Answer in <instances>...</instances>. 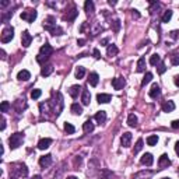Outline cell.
I'll return each instance as SVG.
<instances>
[{
    "label": "cell",
    "mask_w": 179,
    "mask_h": 179,
    "mask_svg": "<svg viewBox=\"0 0 179 179\" xmlns=\"http://www.w3.org/2000/svg\"><path fill=\"white\" fill-rule=\"evenodd\" d=\"M23 141H24V134L23 133H14V134H11L10 139H9L10 148L11 150L18 148L20 146H23Z\"/></svg>",
    "instance_id": "1"
},
{
    "label": "cell",
    "mask_w": 179,
    "mask_h": 179,
    "mask_svg": "<svg viewBox=\"0 0 179 179\" xmlns=\"http://www.w3.org/2000/svg\"><path fill=\"white\" fill-rule=\"evenodd\" d=\"M11 171H13L11 179H16L17 176H27L28 175V168H27L25 164H14Z\"/></svg>",
    "instance_id": "2"
},
{
    "label": "cell",
    "mask_w": 179,
    "mask_h": 179,
    "mask_svg": "<svg viewBox=\"0 0 179 179\" xmlns=\"http://www.w3.org/2000/svg\"><path fill=\"white\" fill-rule=\"evenodd\" d=\"M13 38H14V28L13 27H6L3 30V32H2V42L7 43L10 42Z\"/></svg>",
    "instance_id": "3"
},
{
    "label": "cell",
    "mask_w": 179,
    "mask_h": 179,
    "mask_svg": "<svg viewBox=\"0 0 179 179\" xmlns=\"http://www.w3.org/2000/svg\"><path fill=\"white\" fill-rule=\"evenodd\" d=\"M37 16L38 14L35 10H27V11H24V13H21V18L25 20L27 23H34L35 18H37Z\"/></svg>",
    "instance_id": "4"
},
{
    "label": "cell",
    "mask_w": 179,
    "mask_h": 179,
    "mask_svg": "<svg viewBox=\"0 0 179 179\" xmlns=\"http://www.w3.org/2000/svg\"><path fill=\"white\" fill-rule=\"evenodd\" d=\"M130 143H132V133L125 132L122 134V137H120V144H122V147L127 148V147H130Z\"/></svg>",
    "instance_id": "5"
},
{
    "label": "cell",
    "mask_w": 179,
    "mask_h": 179,
    "mask_svg": "<svg viewBox=\"0 0 179 179\" xmlns=\"http://www.w3.org/2000/svg\"><path fill=\"white\" fill-rule=\"evenodd\" d=\"M31 41H32L31 34L28 32V31H23V34H21V43H23V46L28 48L31 45Z\"/></svg>",
    "instance_id": "6"
},
{
    "label": "cell",
    "mask_w": 179,
    "mask_h": 179,
    "mask_svg": "<svg viewBox=\"0 0 179 179\" xmlns=\"http://www.w3.org/2000/svg\"><path fill=\"white\" fill-rule=\"evenodd\" d=\"M140 163L143 164V165H147V166H151L154 163V158H153V154H150V153H146L144 155L140 158Z\"/></svg>",
    "instance_id": "7"
},
{
    "label": "cell",
    "mask_w": 179,
    "mask_h": 179,
    "mask_svg": "<svg viewBox=\"0 0 179 179\" xmlns=\"http://www.w3.org/2000/svg\"><path fill=\"white\" fill-rule=\"evenodd\" d=\"M52 52H53V49H52V46H50L49 43L42 45V46H41V49H39V55H42V56H45V57H50Z\"/></svg>",
    "instance_id": "8"
},
{
    "label": "cell",
    "mask_w": 179,
    "mask_h": 179,
    "mask_svg": "<svg viewBox=\"0 0 179 179\" xmlns=\"http://www.w3.org/2000/svg\"><path fill=\"white\" fill-rule=\"evenodd\" d=\"M158 165H159V168H161V169L168 168V166L171 165V159L168 158V155H166V154H163V155L159 157V159H158Z\"/></svg>",
    "instance_id": "9"
},
{
    "label": "cell",
    "mask_w": 179,
    "mask_h": 179,
    "mask_svg": "<svg viewBox=\"0 0 179 179\" xmlns=\"http://www.w3.org/2000/svg\"><path fill=\"white\" fill-rule=\"evenodd\" d=\"M50 164H52V155H50V154L42 155L39 158V165L42 166V168H46V166H49Z\"/></svg>",
    "instance_id": "10"
},
{
    "label": "cell",
    "mask_w": 179,
    "mask_h": 179,
    "mask_svg": "<svg viewBox=\"0 0 179 179\" xmlns=\"http://www.w3.org/2000/svg\"><path fill=\"white\" fill-rule=\"evenodd\" d=\"M125 80L122 79V77H115V79H112V87L115 90H122L123 87H125Z\"/></svg>",
    "instance_id": "11"
},
{
    "label": "cell",
    "mask_w": 179,
    "mask_h": 179,
    "mask_svg": "<svg viewBox=\"0 0 179 179\" xmlns=\"http://www.w3.org/2000/svg\"><path fill=\"white\" fill-rule=\"evenodd\" d=\"M150 97H151V98H154V100H155V98H158L159 95H161V88H159V86L158 84H153V87H151V90H150Z\"/></svg>",
    "instance_id": "12"
},
{
    "label": "cell",
    "mask_w": 179,
    "mask_h": 179,
    "mask_svg": "<svg viewBox=\"0 0 179 179\" xmlns=\"http://www.w3.org/2000/svg\"><path fill=\"white\" fill-rule=\"evenodd\" d=\"M53 27H56V23H55V18L50 16V17H48L46 20L43 21V28H45V30H48V31H50Z\"/></svg>",
    "instance_id": "13"
},
{
    "label": "cell",
    "mask_w": 179,
    "mask_h": 179,
    "mask_svg": "<svg viewBox=\"0 0 179 179\" xmlns=\"http://www.w3.org/2000/svg\"><path fill=\"white\" fill-rule=\"evenodd\" d=\"M52 71H53V66H52V64H43L42 69H41V76H42V77H48V76H50V74H52Z\"/></svg>",
    "instance_id": "14"
},
{
    "label": "cell",
    "mask_w": 179,
    "mask_h": 179,
    "mask_svg": "<svg viewBox=\"0 0 179 179\" xmlns=\"http://www.w3.org/2000/svg\"><path fill=\"white\" fill-rule=\"evenodd\" d=\"M90 101H91L90 91L88 90H83V93H81V102H83V105H90Z\"/></svg>",
    "instance_id": "15"
},
{
    "label": "cell",
    "mask_w": 179,
    "mask_h": 179,
    "mask_svg": "<svg viewBox=\"0 0 179 179\" xmlns=\"http://www.w3.org/2000/svg\"><path fill=\"white\" fill-rule=\"evenodd\" d=\"M50 144H52V140L50 139H41L39 143H38V148L39 150H46L50 147Z\"/></svg>",
    "instance_id": "16"
},
{
    "label": "cell",
    "mask_w": 179,
    "mask_h": 179,
    "mask_svg": "<svg viewBox=\"0 0 179 179\" xmlns=\"http://www.w3.org/2000/svg\"><path fill=\"white\" fill-rule=\"evenodd\" d=\"M81 90H83V88H81L80 86H77V84H76V86H71V87L69 88V94H70V97H71V98H77Z\"/></svg>",
    "instance_id": "17"
},
{
    "label": "cell",
    "mask_w": 179,
    "mask_h": 179,
    "mask_svg": "<svg viewBox=\"0 0 179 179\" xmlns=\"http://www.w3.org/2000/svg\"><path fill=\"white\" fill-rule=\"evenodd\" d=\"M118 52H119V49H118V46L116 45H113V43H111V45H108V49H106V55L109 57H113L118 55Z\"/></svg>",
    "instance_id": "18"
},
{
    "label": "cell",
    "mask_w": 179,
    "mask_h": 179,
    "mask_svg": "<svg viewBox=\"0 0 179 179\" xmlns=\"http://www.w3.org/2000/svg\"><path fill=\"white\" fill-rule=\"evenodd\" d=\"M100 178L101 179H115V174L111 172L109 169H101Z\"/></svg>",
    "instance_id": "19"
},
{
    "label": "cell",
    "mask_w": 179,
    "mask_h": 179,
    "mask_svg": "<svg viewBox=\"0 0 179 179\" xmlns=\"http://www.w3.org/2000/svg\"><path fill=\"white\" fill-rule=\"evenodd\" d=\"M111 100H112V97L109 94H98L97 95V101L100 104H108Z\"/></svg>",
    "instance_id": "20"
},
{
    "label": "cell",
    "mask_w": 179,
    "mask_h": 179,
    "mask_svg": "<svg viewBox=\"0 0 179 179\" xmlns=\"http://www.w3.org/2000/svg\"><path fill=\"white\" fill-rule=\"evenodd\" d=\"M17 79L20 80V81H27V80L31 79V74L28 70H21V71H18V74H17Z\"/></svg>",
    "instance_id": "21"
},
{
    "label": "cell",
    "mask_w": 179,
    "mask_h": 179,
    "mask_svg": "<svg viewBox=\"0 0 179 179\" xmlns=\"http://www.w3.org/2000/svg\"><path fill=\"white\" fill-rule=\"evenodd\" d=\"M175 109V104H174V101H165V102L163 104V111L164 112H172V111Z\"/></svg>",
    "instance_id": "22"
},
{
    "label": "cell",
    "mask_w": 179,
    "mask_h": 179,
    "mask_svg": "<svg viewBox=\"0 0 179 179\" xmlns=\"http://www.w3.org/2000/svg\"><path fill=\"white\" fill-rule=\"evenodd\" d=\"M98 81H100V76L97 73H91L90 74V79H88V84L93 87H97L98 86Z\"/></svg>",
    "instance_id": "23"
},
{
    "label": "cell",
    "mask_w": 179,
    "mask_h": 179,
    "mask_svg": "<svg viewBox=\"0 0 179 179\" xmlns=\"http://www.w3.org/2000/svg\"><path fill=\"white\" fill-rule=\"evenodd\" d=\"M95 120L98 123H105V120H106V112L105 111H100V112H97L95 113Z\"/></svg>",
    "instance_id": "24"
},
{
    "label": "cell",
    "mask_w": 179,
    "mask_h": 179,
    "mask_svg": "<svg viewBox=\"0 0 179 179\" xmlns=\"http://www.w3.org/2000/svg\"><path fill=\"white\" fill-rule=\"evenodd\" d=\"M94 123H93V120H86L84 122V125H83V130H84V133H91L94 130Z\"/></svg>",
    "instance_id": "25"
},
{
    "label": "cell",
    "mask_w": 179,
    "mask_h": 179,
    "mask_svg": "<svg viewBox=\"0 0 179 179\" xmlns=\"http://www.w3.org/2000/svg\"><path fill=\"white\" fill-rule=\"evenodd\" d=\"M77 14H79V11H77L76 9H74V7H73V9H71V10H70L69 13H67L66 16L63 17V18H64V20H67V21H73L74 18H76V17H77Z\"/></svg>",
    "instance_id": "26"
},
{
    "label": "cell",
    "mask_w": 179,
    "mask_h": 179,
    "mask_svg": "<svg viewBox=\"0 0 179 179\" xmlns=\"http://www.w3.org/2000/svg\"><path fill=\"white\" fill-rule=\"evenodd\" d=\"M127 125H129L130 127L137 126V116L134 115V113H130V115L127 116Z\"/></svg>",
    "instance_id": "27"
},
{
    "label": "cell",
    "mask_w": 179,
    "mask_h": 179,
    "mask_svg": "<svg viewBox=\"0 0 179 179\" xmlns=\"http://www.w3.org/2000/svg\"><path fill=\"white\" fill-rule=\"evenodd\" d=\"M84 10H86V13L88 14V16L94 13V3L91 0H87L86 3H84Z\"/></svg>",
    "instance_id": "28"
},
{
    "label": "cell",
    "mask_w": 179,
    "mask_h": 179,
    "mask_svg": "<svg viewBox=\"0 0 179 179\" xmlns=\"http://www.w3.org/2000/svg\"><path fill=\"white\" fill-rule=\"evenodd\" d=\"M159 63H161V57H159V55L154 53L153 56L150 57V64H151V66H158Z\"/></svg>",
    "instance_id": "29"
},
{
    "label": "cell",
    "mask_w": 179,
    "mask_h": 179,
    "mask_svg": "<svg viewBox=\"0 0 179 179\" xmlns=\"http://www.w3.org/2000/svg\"><path fill=\"white\" fill-rule=\"evenodd\" d=\"M136 70L139 71V73H141V71H144V70H146V59H144V57H140V59H139Z\"/></svg>",
    "instance_id": "30"
},
{
    "label": "cell",
    "mask_w": 179,
    "mask_h": 179,
    "mask_svg": "<svg viewBox=\"0 0 179 179\" xmlns=\"http://www.w3.org/2000/svg\"><path fill=\"white\" fill-rule=\"evenodd\" d=\"M71 113L73 115H81L83 113V106L79 105V104H73L71 105Z\"/></svg>",
    "instance_id": "31"
},
{
    "label": "cell",
    "mask_w": 179,
    "mask_h": 179,
    "mask_svg": "<svg viewBox=\"0 0 179 179\" xmlns=\"http://www.w3.org/2000/svg\"><path fill=\"white\" fill-rule=\"evenodd\" d=\"M76 79H83L84 77V74H86V69H84L83 66H79V67H76Z\"/></svg>",
    "instance_id": "32"
},
{
    "label": "cell",
    "mask_w": 179,
    "mask_h": 179,
    "mask_svg": "<svg viewBox=\"0 0 179 179\" xmlns=\"http://www.w3.org/2000/svg\"><path fill=\"white\" fill-rule=\"evenodd\" d=\"M171 18H172V11H171V10H166L165 13L163 14V17H161V21H163V23H168Z\"/></svg>",
    "instance_id": "33"
},
{
    "label": "cell",
    "mask_w": 179,
    "mask_h": 179,
    "mask_svg": "<svg viewBox=\"0 0 179 179\" xmlns=\"http://www.w3.org/2000/svg\"><path fill=\"white\" fill-rule=\"evenodd\" d=\"M157 143H158V136L153 134V136L147 137V144H148V146H155Z\"/></svg>",
    "instance_id": "34"
},
{
    "label": "cell",
    "mask_w": 179,
    "mask_h": 179,
    "mask_svg": "<svg viewBox=\"0 0 179 179\" xmlns=\"http://www.w3.org/2000/svg\"><path fill=\"white\" fill-rule=\"evenodd\" d=\"M143 140L141 139H139L137 140V143H136V146H134V148H133V154H137V153H140L141 151V148H143Z\"/></svg>",
    "instance_id": "35"
},
{
    "label": "cell",
    "mask_w": 179,
    "mask_h": 179,
    "mask_svg": "<svg viewBox=\"0 0 179 179\" xmlns=\"http://www.w3.org/2000/svg\"><path fill=\"white\" fill-rule=\"evenodd\" d=\"M64 132L67 133V134H73L74 132H76V129H74V126L71 125V123H64Z\"/></svg>",
    "instance_id": "36"
},
{
    "label": "cell",
    "mask_w": 179,
    "mask_h": 179,
    "mask_svg": "<svg viewBox=\"0 0 179 179\" xmlns=\"http://www.w3.org/2000/svg\"><path fill=\"white\" fill-rule=\"evenodd\" d=\"M153 80V73H146V76H144V79L141 80V86L144 87V86H147V84L150 83Z\"/></svg>",
    "instance_id": "37"
},
{
    "label": "cell",
    "mask_w": 179,
    "mask_h": 179,
    "mask_svg": "<svg viewBox=\"0 0 179 179\" xmlns=\"http://www.w3.org/2000/svg\"><path fill=\"white\" fill-rule=\"evenodd\" d=\"M41 95H42V91H41L39 88L32 90V93H31V98H32V100H38Z\"/></svg>",
    "instance_id": "38"
},
{
    "label": "cell",
    "mask_w": 179,
    "mask_h": 179,
    "mask_svg": "<svg viewBox=\"0 0 179 179\" xmlns=\"http://www.w3.org/2000/svg\"><path fill=\"white\" fill-rule=\"evenodd\" d=\"M50 34H52V35H62V34H63V30H62V28H60V27H53L52 30L49 31Z\"/></svg>",
    "instance_id": "39"
},
{
    "label": "cell",
    "mask_w": 179,
    "mask_h": 179,
    "mask_svg": "<svg viewBox=\"0 0 179 179\" xmlns=\"http://www.w3.org/2000/svg\"><path fill=\"white\" fill-rule=\"evenodd\" d=\"M0 109H2V112H9L10 111V104L7 102V101H3L2 105H0Z\"/></svg>",
    "instance_id": "40"
},
{
    "label": "cell",
    "mask_w": 179,
    "mask_h": 179,
    "mask_svg": "<svg viewBox=\"0 0 179 179\" xmlns=\"http://www.w3.org/2000/svg\"><path fill=\"white\" fill-rule=\"evenodd\" d=\"M171 63L174 66H179V53H175V55L171 56Z\"/></svg>",
    "instance_id": "41"
},
{
    "label": "cell",
    "mask_w": 179,
    "mask_h": 179,
    "mask_svg": "<svg viewBox=\"0 0 179 179\" xmlns=\"http://www.w3.org/2000/svg\"><path fill=\"white\" fill-rule=\"evenodd\" d=\"M157 70H158L159 74H164V73H165V70H166V66L164 63H159L158 66H157Z\"/></svg>",
    "instance_id": "42"
},
{
    "label": "cell",
    "mask_w": 179,
    "mask_h": 179,
    "mask_svg": "<svg viewBox=\"0 0 179 179\" xmlns=\"http://www.w3.org/2000/svg\"><path fill=\"white\" fill-rule=\"evenodd\" d=\"M119 28H120V21L119 20H115V23H113V31H115V32H118V31H119Z\"/></svg>",
    "instance_id": "43"
},
{
    "label": "cell",
    "mask_w": 179,
    "mask_h": 179,
    "mask_svg": "<svg viewBox=\"0 0 179 179\" xmlns=\"http://www.w3.org/2000/svg\"><path fill=\"white\" fill-rule=\"evenodd\" d=\"M80 164H81V157H76V159H74V166H76V169H79L77 166H80Z\"/></svg>",
    "instance_id": "44"
},
{
    "label": "cell",
    "mask_w": 179,
    "mask_h": 179,
    "mask_svg": "<svg viewBox=\"0 0 179 179\" xmlns=\"http://www.w3.org/2000/svg\"><path fill=\"white\" fill-rule=\"evenodd\" d=\"M93 55H94V57H95V59H100V57H101V53H100V50H98V49H94L93 50Z\"/></svg>",
    "instance_id": "45"
},
{
    "label": "cell",
    "mask_w": 179,
    "mask_h": 179,
    "mask_svg": "<svg viewBox=\"0 0 179 179\" xmlns=\"http://www.w3.org/2000/svg\"><path fill=\"white\" fill-rule=\"evenodd\" d=\"M171 126H172L174 129H178L179 127V120H174V122L171 123Z\"/></svg>",
    "instance_id": "46"
},
{
    "label": "cell",
    "mask_w": 179,
    "mask_h": 179,
    "mask_svg": "<svg viewBox=\"0 0 179 179\" xmlns=\"http://www.w3.org/2000/svg\"><path fill=\"white\" fill-rule=\"evenodd\" d=\"M84 43H86V39H77V45L79 46H84Z\"/></svg>",
    "instance_id": "47"
},
{
    "label": "cell",
    "mask_w": 179,
    "mask_h": 179,
    "mask_svg": "<svg viewBox=\"0 0 179 179\" xmlns=\"http://www.w3.org/2000/svg\"><path fill=\"white\" fill-rule=\"evenodd\" d=\"M133 17L134 18H140V13L137 10H133Z\"/></svg>",
    "instance_id": "48"
},
{
    "label": "cell",
    "mask_w": 179,
    "mask_h": 179,
    "mask_svg": "<svg viewBox=\"0 0 179 179\" xmlns=\"http://www.w3.org/2000/svg\"><path fill=\"white\" fill-rule=\"evenodd\" d=\"M6 129V119L4 118H2V130Z\"/></svg>",
    "instance_id": "49"
},
{
    "label": "cell",
    "mask_w": 179,
    "mask_h": 179,
    "mask_svg": "<svg viewBox=\"0 0 179 179\" xmlns=\"http://www.w3.org/2000/svg\"><path fill=\"white\" fill-rule=\"evenodd\" d=\"M175 153L179 155V141H176V143H175Z\"/></svg>",
    "instance_id": "50"
},
{
    "label": "cell",
    "mask_w": 179,
    "mask_h": 179,
    "mask_svg": "<svg viewBox=\"0 0 179 179\" xmlns=\"http://www.w3.org/2000/svg\"><path fill=\"white\" fill-rule=\"evenodd\" d=\"M10 4V2H7V0H4V2H2V7H6Z\"/></svg>",
    "instance_id": "51"
},
{
    "label": "cell",
    "mask_w": 179,
    "mask_h": 179,
    "mask_svg": "<svg viewBox=\"0 0 179 179\" xmlns=\"http://www.w3.org/2000/svg\"><path fill=\"white\" fill-rule=\"evenodd\" d=\"M175 84H176V86L179 87V74H178V76L175 77Z\"/></svg>",
    "instance_id": "52"
},
{
    "label": "cell",
    "mask_w": 179,
    "mask_h": 179,
    "mask_svg": "<svg viewBox=\"0 0 179 179\" xmlns=\"http://www.w3.org/2000/svg\"><path fill=\"white\" fill-rule=\"evenodd\" d=\"M108 3H109L111 6H115V4H116V2H115V0H109V2H108Z\"/></svg>",
    "instance_id": "53"
},
{
    "label": "cell",
    "mask_w": 179,
    "mask_h": 179,
    "mask_svg": "<svg viewBox=\"0 0 179 179\" xmlns=\"http://www.w3.org/2000/svg\"><path fill=\"white\" fill-rule=\"evenodd\" d=\"M2 57H3V59H6V52H4V50H2Z\"/></svg>",
    "instance_id": "54"
},
{
    "label": "cell",
    "mask_w": 179,
    "mask_h": 179,
    "mask_svg": "<svg viewBox=\"0 0 179 179\" xmlns=\"http://www.w3.org/2000/svg\"><path fill=\"white\" fill-rule=\"evenodd\" d=\"M66 179H79V178H76V176H67Z\"/></svg>",
    "instance_id": "55"
},
{
    "label": "cell",
    "mask_w": 179,
    "mask_h": 179,
    "mask_svg": "<svg viewBox=\"0 0 179 179\" xmlns=\"http://www.w3.org/2000/svg\"><path fill=\"white\" fill-rule=\"evenodd\" d=\"M32 179H42V178H41V176L39 175H37V176H34V178Z\"/></svg>",
    "instance_id": "56"
},
{
    "label": "cell",
    "mask_w": 179,
    "mask_h": 179,
    "mask_svg": "<svg viewBox=\"0 0 179 179\" xmlns=\"http://www.w3.org/2000/svg\"><path fill=\"white\" fill-rule=\"evenodd\" d=\"M161 179H171V178H161Z\"/></svg>",
    "instance_id": "57"
},
{
    "label": "cell",
    "mask_w": 179,
    "mask_h": 179,
    "mask_svg": "<svg viewBox=\"0 0 179 179\" xmlns=\"http://www.w3.org/2000/svg\"><path fill=\"white\" fill-rule=\"evenodd\" d=\"M178 174H179V169H178Z\"/></svg>",
    "instance_id": "58"
}]
</instances>
